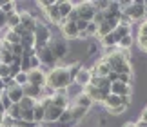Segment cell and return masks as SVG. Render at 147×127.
<instances>
[{"label": "cell", "mask_w": 147, "mask_h": 127, "mask_svg": "<svg viewBox=\"0 0 147 127\" xmlns=\"http://www.w3.org/2000/svg\"><path fill=\"white\" fill-rule=\"evenodd\" d=\"M107 63H109L111 71H115L118 74H133V63L127 56V51H122V49H107L105 56H102Z\"/></svg>", "instance_id": "cell-1"}, {"label": "cell", "mask_w": 147, "mask_h": 127, "mask_svg": "<svg viewBox=\"0 0 147 127\" xmlns=\"http://www.w3.org/2000/svg\"><path fill=\"white\" fill-rule=\"evenodd\" d=\"M49 87H53L55 91H60V89H69L73 85V78L69 71H67V66H56L53 67L51 71L47 73V84Z\"/></svg>", "instance_id": "cell-2"}, {"label": "cell", "mask_w": 147, "mask_h": 127, "mask_svg": "<svg viewBox=\"0 0 147 127\" xmlns=\"http://www.w3.org/2000/svg\"><path fill=\"white\" fill-rule=\"evenodd\" d=\"M35 49H42V47H46V45L51 42V38H53V31H51V27L46 24V22H42V20H38V26H36V29H35Z\"/></svg>", "instance_id": "cell-3"}, {"label": "cell", "mask_w": 147, "mask_h": 127, "mask_svg": "<svg viewBox=\"0 0 147 127\" xmlns=\"http://www.w3.org/2000/svg\"><path fill=\"white\" fill-rule=\"evenodd\" d=\"M47 47L51 49V53L55 55V58L58 60V63H60V60H64L67 55H69V44L65 42V38H51V42L47 44Z\"/></svg>", "instance_id": "cell-4"}, {"label": "cell", "mask_w": 147, "mask_h": 127, "mask_svg": "<svg viewBox=\"0 0 147 127\" xmlns=\"http://www.w3.org/2000/svg\"><path fill=\"white\" fill-rule=\"evenodd\" d=\"M122 15H125L131 22H144L145 20V11H144V2L142 0H133L131 5L122 11Z\"/></svg>", "instance_id": "cell-5"}, {"label": "cell", "mask_w": 147, "mask_h": 127, "mask_svg": "<svg viewBox=\"0 0 147 127\" xmlns=\"http://www.w3.org/2000/svg\"><path fill=\"white\" fill-rule=\"evenodd\" d=\"M75 9L78 13V20H86V22H93L96 9L93 7V2H78L75 4Z\"/></svg>", "instance_id": "cell-6"}, {"label": "cell", "mask_w": 147, "mask_h": 127, "mask_svg": "<svg viewBox=\"0 0 147 127\" xmlns=\"http://www.w3.org/2000/svg\"><path fill=\"white\" fill-rule=\"evenodd\" d=\"M36 56H38V60H40V63L44 67H47V69H53V67H56L58 66V60L55 58V55L51 53V49L47 47H42V49H38L36 51Z\"/></svg>", "instance_id": "cell-7"}, {"label": "cell", "mask_w": 147, "mask_h": 127, "mask_svg": "<svg viewBox=\"0 0 147 127\" xmlns=\"http://www.w3.org/2000/svg\"><path fill=\"white\" fill-rule=\"evenodd\" d=\"M42 13H44V16H46V20L49 22V24L60 27V24H62V16H60V11H58V0H56V2H53L49 7H46Z\"/></svg>", "instance_id": "cell-8"}, {"label": "cell", "mask_w": 147, "mask_h": 127, "mask_svg": "<svg viewBox=\"0 0 147 127\" xmlns=\"http://www.w3.org/2000/svg\"><path fill=\"white\" fill-rule=\"evenodd\" d=\"M60 31H62V36H64L65 40H78V27L75 22H69V20H62L60 24Z\"/></svg>", "instance_id": "cell-9"}, {"label": "cell", "mask_w": 147, "mask_h": 127, "mask_svg": "<svg viewBox=\"0 0 147 127\" xmlns=\"http://www.w3.org/2000/svg\"><path fill=\"white\" fill-rule=\"evenodd\" d=\"M18 15H20V24L26 27L27 31H31V33H35L36 29V26H38V18L33 13H29L27 9H22L18 11Z\"/></svg>", "instance_id": "cell-10"}, {"label": "cell", "mask_w": 147, "mask_h": 127, "mask_svg": "<svg viewBox=\"0 0 147 127\" xmlns=\"http://www.w3.org/2000/svg\"><path fill=\"white\" fill-rule=\"evenodd\" d=\"M27 84L36 85V87H44L47 84V74L42 69H33V71L27 73Z\"/></svg>", "instance_id": "cell-11"}, {"label": "cell", "mask_w": 147, "mask_h": 127, "mask_svg": "<svg viewBox=\"0 0 147 127\" xmlns=\"http://www.w3.org/2000/svg\"><path fill=\"white\" fill-rule=\"evenodd\" d=\"M111 73V67L104 58H100L94 66L91 67V76H100V78H107V74Z\"/></svg>", "instance_id": "cell-12"}, {"label": "cell", "mask_w": 147, "mask_h": 127, "mask_svg": "<svg viewBox=\"0 0 147 127\" xmlns=\"http://www.w3.org/2000/svg\"><path fill=\"white\" fill-rule=\"evenodd\" d=\"M82 91H84V93H86L89 98H91L93 102H102V103H104L105 96H107L105 93H102V91H100L98 87H94V85H91V84H87V85H86V87H84Z\"/></svg>", "instance_id": "cell-13"}, {"label": "cell", "mask_w": 147, "mask_h": 127, "mask_svg": "<svg viewBox=\"0 0 147 127\" xmlns=\"http://www.w3.org/2000/svg\"><path fill=\"white\" fill-rule=\"evenodd\" d=\"M91 82V69H87V67H80V71L76 73V76H75V82L73 84H76V85H80V87L84 89L86 85Z\"/></svg>", "instance_id": "cell-14"}, {"label": "cell", "mask_w": 147, "mask_h": 127, "mask_svg": "<svg viewBox=\"0 0 147 127\" xmlns=\"http://www.w3.org/2000/svg\"><path fill=\"white\" fill-rule=\"evenodd\" d=\"M111 95H116V96H133V87H131V85L122 84V82H115V84H111Z\"/></svg>", "instance_id": "cell-15"}, {"label": "cell", "mask_w": 147, "mask_h": 127, "mask_svg": "<svg viewBox=\"0 0 147 127\" xmlns=\"http://www.w3.org/2000/svg\"><path fill=\"white\" fill-rule=\"evenodd\" d=\"M5 93H7L9 100L13 102V103H20V100L24 98V87L15 84L13 87H7V89H5Z\"/></svg>", "instance_id": "cell-16"}, {"label": "cell", "mask_w": 147, "mask_h": 127, "mask_svg": "<svg viewBox=\"0 0 147 127\" xmlns=\"http://www.w3.org/2000/svg\"><path fill=\"white\" fill-rule=\"evenodd\" d=\"M65 109H60V107H55V105H51L46 109V124H56L58 122V118H60V114L64 113Z\"/></svg>", "instance_id": "cell-17"}, {"label": "cell", "mask_w": 147, "mask_h": 127, "mask_svg": "<svg viewBox=\"0 0 147 127\" xmlns=\"http://www.w3.org/2000/svg\"><path fill=\"white\" fill-rule=\"evenodd\" d=\"M20 45L24 47V51H33L35 49V34L31 31H26L20 36Z\"/></svg>", "instance_id": "cell-18"}, {"label": "cell", "mask_w": 147, "mask_h": 127, "mask_svg": "<svg viewBox=\"0 0 147 127\" xmlns=\"http://www.w3.org/2000/svg\"><path fill=\"white\" fill-rule=\"evenodd\" d=\"M73 9H75V2H69V0H58V11H60L62 20L67 18V16L73 13Z\"/></svg>", "instance_id": "cell-19"}, {"label": "cell", "mask_w": 147, "mask_h": 127, "mask_svg": "<svg viewBox=\"0 0 147 127\" xmlns=\"http://www.w3.org/2000/svg\"><path fill=\"white\" fill-rule=\"evenodd\" d=\"M93 103H94V102H93V100H91V98H89L86 93H84V91H82V93H78V95L75 96V105L84 107V109H87V111L93 107Z\"/></svg>", "instance_id": "cell-20"}, {"label": "cell", "mask_w": 147, "mask_h": 127, "mask_svg": "<svg viewBox=\"0 0 147 127\" xmlns=\"http://www.w3.org/2000/svg\"><path fill=\"white\" fill-rule=\"evenodd\" d=\"M24 96H29V98H33V100L38 102L42 98V87H36V85L27 84V85H24Z\"/></svg>", "instance_id": "cell-21"}, {"label": "cell", "mask_w": 147, "mask_h": 127, "mask_svg": "<svg viewBox=\"0 0 147 127\" xmlns=\"http://www.w3.org/2000/svg\"><path fill=\"white\" fill-rule=\"evenodd\" d=\"M2 40L5 44H9V45H16V44H20V36L16 34L13 29H4L2 31Z\"/></svg>", "instance_id": "cell-22"}, {"label": "cell", "mask_w": 147, "mask_h": 127, "mask_svg": "<svg viewBox=\"0 0 147 127\" xmlns=\"http://www.w3.org/2000/svg\"><path fill=\"white\" fill-rule=\"evenodd\" d=\"M69 113H71V118L75 120V122H80V120H84L87 116V109H84V107H78V105H69Z\"/></svg>", "instance_id": "cell-23"}, {"label": "cell", "mask_w": 147, "mask_h": 127, "mask_svg": "<svg viewBox=\"0 0 147 127\" xmlns=\"http://www.w3.org/2000/svg\"><path fill=\"white\" fill-rule=\"evenodd\" d=\"M118 105H122V96H116V95H111V93L105 96V100H104L105 111H107V109H115Z\"/></svg>", "instance_id": "cell-24"}, {"label": "cell", "mask_w": 147, "mask_h": 127, "mask_svg": "<svg viewBox=\"0 0 147 127\" xmlns=\"http://www.w3.org/2000/svg\"><path fill=\"white\" fill-rule=\"evenodd\" d=\"M51 102H53L55 107H60V109H69V105H71L69 96H60V95H55L51 98Z\"/></svg>", "instance_id": "cell-25"}, {"label": "cell", "mask_w": 147, "mask_h": 127, "mask_svg": "<svg viewBox=\"0 0 147 127\" xmlns=\"http://www.w3.org/2000/svg\"><path fill=\"white\" fill-rule=\"evenodd\" d=\"M115 33H116V36L122 40L123 36H129V34H133V26H129V24H118L116 29H115Z\"/></svg>", "instance_id": "cell-26"}, {"label": "cell", "mask_w": 147, "mask_h": 127, "mask_svg": "<svg viewBox=\"0 0 147 127\" xmlns=\"http://www.w3.org/2000/svg\"><path fill=\"white\" fill-rule=\"evenodd\" d=\"M5 114L11 116L13 120H20L22 118V107H20V103H13V105L5 111Z\"/></svg>", "instance_id": "cell-27"}, {"label": "cell", "mask_w": 147, "mask_h": 127, "mask_svg": "<svg viewBox=\"0 0 147 127\" xmlns=\"http://www.w3.org/2000/svg\"><path fill=\"white\" fill-rule=\"evenodd\" d=\"M16 26H20V15L18 11H13V13L7 15V29H13Z\"/></svg>", "instance_id": "cell-28"}, {"label": "cell", "mask_w": 147, "mask_h": 127, "mask_svg": "<svg viewBox=\"0 0 147 127\" xmlns=\"http://www.w3.org/2000/svg\"><path fill=\"white\" fill-rule=\"evenodd\" d=\"M133 44H134L133 34H129V36H123V38L120 40V42H118V49L127 51V49H131V47H133Z\"/></svg>", "instance_id": "cell-29"}, {"label": "cell", "mask_w": 147, "mask_h": 127, "mask_svg": "<svg viewBox=\"0 0 147 127\" xmlns=\"http://www.w3.org/2000/svg\"><path fill=\"white\" fill-rule=\"evenodd\" d=\"M36 105V100H33V98L29 96H24L20 100V107H22V111H29V109H33Z\"/></svg>", "instance_id": "cell-30"}, {"label": "cell", "mask_w": 147, "mask_h": 127, "mask_svg": "<svg viewBox=\"0 0 147 127\" xmlns=\"http://www.w3.org/2000/svg\"><path fill=\"white\" fill-rule=\"evenodd\" d=\"M0 11L5 15L13 13V11H16V4L15 2H0Z\"/></svg>", "instance_id": "cell-31"}, {"label": "cell", "mask_w": 147, "mask_h": 127, "mask_svg": "<svg viewBox=\"0 0 147 127\" xmlns=\"http://www.w3.org/2000/svg\"><path fill=\"white\" fill-rule=\"evenodd\" d=\"M15 84H16V85H22V87H24V85H27V73L20 71V73L15 76Z\"/></svg>", "instance_id": "cell-32"}, {"label": "cell", "mask_w": 147, "mask_h": 127, "mask_svg": "<svg viewBox=\"0 0 147 127\" xmlns=\"http://www.w3.org/2000/svg\"><path fill=\"white\" fill-rule=\"evenodd\" d=\"M0 103H2V107L5 109V111H7V109L13 105V102L9 100V96H7V93H5V91H2V95H0Z\"/></svg>", "instance_id": "cell-33"}, {"label": "cell", "mask_w": 147, "mask_h": 127, "mask_svg": "<svg viewBox=\"0 0 147 127\" xmlns=\"http://www.w3.org/2000/svg\"><path fill=\"white\" fill-rule=\"evenodd\" d=\"M87 34H89V38H96V33H98V26L96 24H94V22H89V24H87Z\"/></svg>", "instance_id": "cell-34"}, {"label": "cell", "mask_w": 147, "mask_h": 127, "mask_svg": "<svg viewBox=\"0 0 147 127\" xmlns=\"http://www.w3.org/2000/svg\"><path fill=\"white\" fill-rule=\"evenodd\" d=\"M11 76V69L7 63H0V78L5 80V78H9Z\"/></svg>", "instance_id": "cell-35"}, {"label": "cell", "mask_w": 147, "mask_h": 127, "mask_svg": "<svg viewBox=\"0 0 147 127\" xmlns=\"http://www.w3.org/2000/svg\"><path fill=\"white\" fill-rule=\"evenodd\" d=\"M125 111H127V107H123V105H118L115 109H107V113H109L111 116H120V114H123Z\"/></svg>", "instance_id": "cell-36"}, {"label": "cell", "mask_w": 147, "mask_h": 127, "mask_svg": "<svg viewBox=\"0 0 147 127\" xmlns=\"http://www.w3.org/2000/svg\"><path fill=\"white\" fill-rule=\"evenodd\" d=\"M136 44H138L140 51L147 55V38H144V36H140V34H138V38H136Z\"/></svg>", "instance_id": "cell-37"}, {"label": "cell", "mask_w": 147, "mask_h": 127, "mask_svg": "<svg viewBox=\"0 0 147 127\" xmlns=\"http://www.w3.org/2000/svg\"><path fill=\"white\" fill-rule=\"evenodd\" d=\"M24 122H35V114H33V109H29V111H22V118Z\"/></svg>", "instance_id": "cell-38"}, {"label": "cell", "mask_w": 147, "mask_h": 127, "mask_svg": "<svg viewBox=\"0 0 147 127\" xmlns=\"http://www.w3.org/2000/svg\"><path fill=\"white\" fill-rule=\"evenodd\" d=\"M4 29H7V15L0 11V33H2Z\"/></svg>", "instance_id": "cell-39"}, {"label": "cell", "mask_w": 147, "mask_h": 127, "mask_svg": "<svg viewBox=\"0 0 147 127\" xmlns=\"http://www.w3.org/2000/svg\"><path fill=\"white\" fill-rule=\"evenodd\" d=\"M15 127H38L35 122H24V120H15Z\"/></svg>", "instance_id": "cell-40"}, {"label": "cell", "mask_w": 147, "mask_h": 127, "mask_svg": "<svg viewBox=\"0 0 147 127\" xmlns=\"http://www.w3.org/2000/svg\"><path fill=\"white\" fill-rule=\"evenodd\" d=\"M138 34H140V36H144V38H147V20H144L142 24H140V27H138Z\"/></svg>", "instance_id": "cell-41"}, {"label": "cell", "mask_w": 147, "mask_h": 127, "mask_svg": "<svg viewBox=\"0 0 147 127\" xmlns=\"http://www.w3.org/2000/svg\"><path fill=\"white\" fill-rule=\"evenodd\" d=\"M2 127H15V120L11 118V116H7V114H5L4 120H2Z\"/></svg>", "instance_id": "cell-42"}, {"label": "cell", "mask_w": 147, "mask_h": 127, "mask_svg": "<svg viewBox=\"0 0 147 127\" xmlns=\"http://www.w3.org/2000/svg\"><path fill=\"white\" fill-rule=\"evenodd\" d=\"M87 24H89V22H86V20H78V22H76L78 31H86V29H87Z\"/></svg>", "instance_id": "cell-43"}, {"label": "cell", "mask_w": 147, "mask_h": 127, "mask_svg": "<svg viewBox=\"0 0 147 127\" xmlns=\"http://www.w3.org/2000/svg\"><path fill=\"white\" fill-rule=\"evenodd\" d=\"M13 31H15L16 34H18V36H22V34H24V33H26L27 29H26V27H24V26L20 24V26H16V27H13Z\"/></svg>", "instance_id": "cell-44"}, {"label": "cell", "mask_w": 147, "mask_h": 127, "mask_svg": "<svg viewBox=\"0 0 147 127\" xmlns=\"http://www.w3.org/2000/svg\"><path fill=\"white\" fill-rule=\"evenodd\" d=\"M140 120H144V122L147 124V107L142 109V113H140Z\"/></svg>", "instance_id": "cell-45"}, {"label": "cell", "mask_w": 147, "mask_h": 127, "mask_svg": "<svg viewBox=\"0 0 147 127\" xmlns=\"http://www.w3.org/2000/svg\"><path fill=\"white\" fill-rule=\"evenodd\" d=\"M134 124H136V127H147V124L144 120H138V122H134Z\"/></svg>", "instance_id": "cell-46"}, {"label": "cell", "mask_w": 147, "mask_h": 127, "mask_svg": "<svg viewBox=\"0 0 147 127\" xmlns=\"http://www.w3.org/2000/svg\"><path fill=\"white\" fill-rule=\"evenodd\" d=\"M123 127H136V124H134V122H125Z\"/></svg>", "instance_id": "cell-47"}, {"label": "cell", "mask_w": 147, "mask_h": 127, "mask_svg": "<svg viewBox=\"0 0 147 127\" xmlns=\"http://www.w3.org/2000/svg\"><path fill=\"white\" fill-rule=\"evenodd\" d=\"M0 91H5V85H4V80L0 78Z\"/></svg>", "instance_id": "cell-48"}, {"label": "cell", "mask_w": 147, "mask_h": 127, "mask_svg": "<svg viewBox=\"0 0 147 127\" xmlns=\"http://www.w3.org/2000/svg\"><path fill=\"white\" fill-rule=\"evenodd\" d=\"M144 11H145V20H147V0L144 2Z\"/></svg>", "instance_id": "cell-49"}]
</instances>
